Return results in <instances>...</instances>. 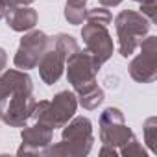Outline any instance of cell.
Here are the masks:
<instances>
[{"instance_id":"cell-19","label":"cell","mask_w":157,"mask_h":157,"mask_svg":"<svg viewBox=\"0 0 157 157\" xmlns=\"http://www.w3.org/2000/svg\"><path fill=\"white\" fill-rule=\"evenodd\" d=\"M155 0H144V2H140V11L139 13H142L151 24L155 22V17H157V13H155Z\"/></svg>"},{"instance_id":"cell-21","label":"cell","mask_w":157,"mask_h":157,"mask_svg":"<svg viewBox=\"0 0 157 157\" xmlns=\"http://www.w3.org/2000/svg\"><path fill=\"white\" fill-rule=\"evenodd\" d=\"M100 155H113V157H117V155H120V153H118V150H117V148L104 144V146H102V150H100Z\"/></svg>"},{"instance_id":"cell-10","label":"cell","mask_w":157,"mask_h":157,"mask_svg":"<svg viewBox=\"0 0 157 157\" xmlns=\"http://www.w3.org/2000/svg\"><path fill=\"white\" fill-rule=\"evenodd\" d=\"M22 137V146L17 150L19 155H44L46 148L52 144V137H54V129L46 128L41 122H35L33 126H24L21 131Z\"/></svg>"},{"instance_id":"cell-3","label":"cell","mask_w":157,"mask_h":157,"mask_svg":"<svg viewBox=\"0 0 157 157\" xmlns=\"http://www.w3.org/2000/svg\"><path fill=\"white\" fill-rule=\"evenodd\" d=\"M78 107V98L70 91H61L54 96V100H41L35 102L32 118L35 122L44 124L50 129L63 128L76 113Z\"/></svg>"},{"instance_id":"cell-4","label":"cell","mask_w":157,"mask_h":157,"mask_svg":"<svg viewBox=\"0 0 157 157\" xmlns=\"http://www.w3.org/2000/svg\"><path fill=\"white\" fill-rule=\"evenodd\" d=\"M102 65L96 63V59L87 52V50H78L76 54H72L67 63V78H68V83L72 85V89L76 93H80L91 85L96 83V74L100 70Z\"/></svg>"},{"instance_id":"cell-13","label":"cell","mask_w":157,"mask_h":157,"mask_svg":"<svg viewBox=\"0 0 157 157\" xmlns=\"http://www.w3.org/2000/svg\"><path fill=\"white\" fill-rule=\"evenodd\" d=\"M78 104H80L83 109H87V111H93V109H96L102 102H104V91L94 83V85H91V87H87V89H83V91H80L78 93Z\"/></svg>"},{"instance_id":"cell-9","label":"cell","mask_w":157,"mask_h":157,"mask_svg":"<svg viewBox=\"0 0 157 157\" xmlns=\"http://www.w3.org/2000/svg\"><path fill=\"white\" fill-rule=\"evenodd\" d=\"M35 98L33 93L28 91H17L10 96L6 102L4 113H2V122L13 128H24L26 122L32 118L33 107H35Z\"/></svg>"},{"instance_id":"cell-25","label":"cell","mask_w":157,"mask_h":157,"mask_svg":"<svg viewBox=\"0 0 157 157\" xmlns=\"http://www.w3.org/2000/svg\"><path fill=\"white\" fill-rule=\"evenodd\" d=\"M2 113H4V109H2V107H0V122H2Z\"/></svg>"},{"instance_id":"cell-15","label":"cell","mask_w":157,"mask_h":157,"mask_svg":"<svg viewBox=\"0 0 157 157\" xmlns=\"http://www.w3.org/2000/svg\"><path fill=\"white\" fill-rule=\"evenodd\" d=\"M52 39H54V48H56L57 52H61L65 59H68L72 54H76L78 50H80L78 41H76L72 35H68V33H57V35L52 37Z\"/></svg>"},{"instance_id":"cell-26","label":"cell","mask_w":157,"mask_h":157,"mask_svg":"<svg viewBox=\"0 0 157 157\" xmlns=\"http://www.w3.org/2000/svg\"><path fill=\"white\" fill-rule=\"evenodd\" d=\"M135 2H139V4H140V2H144V0H135Z\"/></svg>"},{"instance_id":"cell-8","label":"cell","mask_w":157,"mask_h":157,"mask_svg":"<svg viewBox=\"0 0 157 157\" xmlns=\"http://www.w3.org/2000/svg\"><path fill=\"white\" fill-rule=\"evenodd\" d=\"M82 37L85 43V50L96 59L98 65H104L115 50L113 44V37L107 32V26H100V24H83L82 28Z\"/></svg>"},{"instance_id":"cell-14","label":"cell","mask_w":157,"mask_h":157,"mask_svg":"<svg viewBox=\"0 0 157 157\" xmlns=\"http://www.w3.org/2000/svg\"><path fill=\"white\" fill-rule=\"evenodd\" d=\"M87 15V0H67L65 4V19L78 26V24H83Z\"/></svg>"},{"instance_id":"cell-6","label":"cell","mask_w":157,"mask_h":157,"mask_svg":"<svg viewBox=\"0 0 157 157\" xmlns=\"http://www.w3.org/2000/svg\"><path fill=\"white\" fill-rule=\"evenodd\" d=\"M140 54L129 63V76L137 83H151L157 78V37L150 35L139 44Z\"/></svg>"},{"instance_id":"cell-18","label":"cell","mask_w":157,"mask_h":157,"mask_svg":"<svg viewBox=\"0 0 157 157\" xmlns=\"http://www.w3.org/2000/svg\"><path fill=\"white\" fill-rule=\"evenodd\" d=\"M118 153L120 155H124V157H146V150L142 148V144L137 140V137L133 135L124 146H120V150H118Z\"/></svg>"},{"instance_id":"cell-12","label":"cell","mask_w":157,"mask_h":157,"mask_svg":"<svg viewBox=\"0 0 157 157\" xmlns=\"http://www.w3.org/2000/svg\"><path fill=\"white\" fill-rule=\"evenodd\" d=\"M6 22L13 32H30L35 28L39 15L35 10H32L30 6H15L11 10L6 11Z\"/></svg>"},{"instance_id":"cell-11","label":"cell","mask_w":157,"mask_h":157,"mask_svg":"<svg viewBox=\"0 0 157 157\" xmlns=\"http://www.w3.org/2000/svg\"><path fill=\"white\" fill-rule=\"evenodd\" d=\"M65 63H67V59L63 57L61 52H57V50L54 48V43H52V46L43 54V57H41L39 63H37L41 80H43L46 85H54L59 78L63 76Z\"/></svg>"},{"instance_id":"cell-23","label":"cell","mask_w":157,"mask_h":157,"mask_svg":"<svg viewBox=\"0 0 157 157\" xmlns=\"http://www.w3.org/2000/svg\"><path fill=\"white\" fill-rule=\"evenodd\" d=\"M98 2H100V6H104V8H115V6L122 4L124 0H98Z\"/></svg>"},{"instance_id":"cell-24","label":"cell","mask_w":157,"mask_h":157,"mask_svg":"<svg viewBox=\"0 0 157 157\" xmlns=\"http://www.w3.org/2000/svg\"><path fill=\"white\" fill-rule=\"evenodd\" d=\"M6 11H8V8H6V4H4V0H0V19L6 17Z\"/></svg>"},{"instance_id":"cell-17","label":"cell","mask_w":157,"mask_h":157,"mask_svg":"<svg viewBox=\"0 0 157 157\" xmlns=\"http://www.w3.org/2000/svg\"><path fill=\"white\" fill-rule=\"evenodd\" d=\"M144 140L150 146V150L157 153V118L155 117H150L144 122Z\"/></svg>"},{"instance_id":"cell-20","label":"cell","mask_w":157,"mask_h":157,"mask_svg":"<svg viewBox=\"0 0 157 157\" xmlns=\"http://www.w3.org/2000/svg\"><path fill=\"white\" fill-rule=\"evenodd\" d=\"M32 2H35V0H4V4L8 10L15 8V6H30Z\"/></svg>"},{"instance_id":"cell-7","label":"cell","mask_w":157,"mask_h":157,"mask_svg":"<svg viewBox=\"0 0 157 157\" xmlns=\"http://www.w3.org/2000/svg\"><path fill=\"white\" fill-rule=\"evenodd\" d=\"M133 137V131L124 120V113L118 107H107L100 117V140L107 146L120 148Z\"/></svg>"},{"instance_id":"cell-1","label":"cell","mask_w":157,"mask_h":157,"mask_svg":"<svg viewBox=\"0 0 157 157\" xmlns=\"http://www.w3.org/2000/svg\"><path fill=\"white\" fill-rule=\"evenodd\" d=\"M94 142L93 124L87 117H72L63 126V140L46 148L44 155H65V157H83L91 151Z\"/></svg>"},{"instance_id":"cell-2","label":"cell","mask_w":157,"mask_h":157,"mask_svg":"<svg viewBox=\"0 0 157 157\" xmlns=\"http://www.w3.org/2000/svg\"><path fill=\"white\" fill-rule=\"evenodd\" d=\"M151 22L139 11L126 10L115 17V30L118 39V54L122 57L133 56L140 41L148 35Z\"/></svg>"},{"instance_id":"cell-16","label":"cell","mask_w":157,"mask_h":157,"mask_svg":"<svg viewBox=\"0 0 157 157\" xmlns=\"http://www.w3.org/2000/svg\"><path fill=\"white\" fill-rule=\"evenodd\" d=\"M85 21L91 22V24H100V26H109L113 22V15L107 8L100 6V8H94V10H89L87 15H85Z\"/></svg>"},{"instance_id":"cell-22","label":"cell","mask_w":157,"mask_h":157,"mask_svg":"<svg viewBox=\"0 0 157 157\" xmlns=\"http://www.w3.org/2000/svg\"><path fill=\"white\" fill-rule=\"evenodd\" d=\"M6 65H8V54H6V50L2 46H0V72L6 70Z\"/></svg>"},{"instance_id":"cell-5","label":"cell","mask_w":157,"mask_h":157,"mask_svg":"<svg viewBox=\"0 0 157 157\" xmlns=\"http://www.w3.org/2000/svg\"><path fill=\"white\" fill-rule=\"evenodd\" d=\"M52 43L54 39L48 37L41 30H30L28 33H24V37L21 39L19 50L15 54V59H13L15 68H21V70L35 68L43 54L52 46Z\"/></svg>"}]
</instances>
